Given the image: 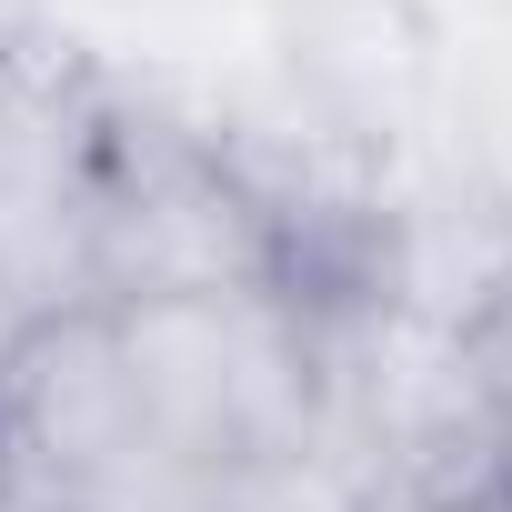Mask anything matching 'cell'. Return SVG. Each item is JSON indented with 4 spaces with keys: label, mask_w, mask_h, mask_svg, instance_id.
<instances>
[{
    "label": "cell",
    "mask_w": 512,
    "mask_h": 512,
    "mask_svg": "<svg viewBox=\"0 0 512 512\" xmlns=\"http://www.w3.org/2000/svg\"><path fill=\"white\" fill-rule=\"evenodd\" d=\"M282 282H292V231L272 191L201 131L111 111L101 211H91V312L282 292Z\"/></svg>",
    "instance_id": "cell-2"
},
{
    "label": "cell",
    "mask_w": 512,
    "mask_h": 512,
    "mask_svg": "<svg viewBox=\"0 0 512 512\" xmlns=\"http://www.w3.org/2000/svg\"><path fill=\"white\" fill-rule=\"evenodd\" d=\"M111 322H121V362H131L151 442L181 452L191 472H241V462L302 452L322 432L332 352H322L312 302L292 282L151 302V312H111Z\"/></svg>",
    "instance_id": "cell-1"
},
{
    "label": "cell",
    "mask_w": 512,
    "mask_h": 512,
    "mask_svg": "<svg viewBox=\"0 0 512 512\" xmlns=\"http://www.w3.org/2000/svg\"><path fill=\"white\" fill-rule=\"evenodd\" d=\"M442 512H512L502 492H462V502H442Z\"/></svg>",
    "instance_id": "cell-9"
},
{
    "label": "cell",
    "mask_w": 512,
    "mask_h": 512,
    "mask_svg": "<svg viewBox=\"0 0 512 512\" xmlns=\"http://www.w3.org/2000/svg\"><path fill=\"white\" fill-rule=\"evenodd\" d=\"M31 322H41V302L11 282V262H0V382H11V362H21V342H31Z\"/></svg>",
    "instance_id": "cell-7"
},
{
    "label": "cell",
    "mask_w": 512,
    "mask_h": 512,
    "mask_svg": "<svg viewBox=\"0 0 512 512\" xmlns=\"http://www.w3.org/2000/svg\"><path fill=\"white\" fill-rule=\"evenodd\" d=\"M492 492H502V502H512V432H502V472H492Z\"/></svg>",
    "instance_id": "cell-10"
},
{
    "label": "cell",
    "mask_w": 512,
    "mask_h": 512,
    "mask_svg": "<svg viewBox=\"0 0 512 512\" xmlns=\"http://www.w3.org/2000/svg\"><path fill=\"white\" fill-rule=\"evenodd\" d=\"M101 141H111V101L91 81L0 61V262L41 312L91 302Z\"/></svg>",
    "instance_id": "cell-3"
},
{
    "label": "cell",
    "mask_w": 512,
    "mask_h": 512,
    "mask_svg": "<svg viewBox=\"0 0 512 512\" xmlns=\"http://www.w3.org/2000/svg\"><path fill=\"white\" fill-rule=\"evenodd\" d=\"M0 452H11V482H41V492H71V502H101L111 482L161 462L111 312L81 302V312H41L31 322L11 382H0Z\"/></svg>",
    "instance_id": "cell-4"
},
{
    "label": "cell",
    "mask_w": 512,
    "mask_h": 512,
    "mask_svg": "<svg viewBox=\"0 0 512 512\" xmlns=\"http://www.w3.org/2000/svg\"><path fill=\"white\" fill-rule=\"evenodd\" d=\"M0 482H11V452H0Z\"/></svg>",
    "instance_id": "cell-11"
},
{
    "label": "cell",
    "mask_w": 512,
    "mask_h": 512,
    "mask_svg": "<svg viewBox=\"0 0 512 512\" xmlns=\"http://www.w3.org/2000/svg\"><path fill=\"white\" fill-rule=\"evenodd\" d=\"M0 512H81L71 492H41V482H0Z\"/></svg>",
    "instance_id": "cell-8"
},
{
    "label": "cell",
    "mask_w": 512,
    "mask_h": 512,
    "mask_svg": "<svg viewBox=\"0 0 512 512\" xmlns=\"http://www.w3.org/2000/svg\"><path fill=\"white\" fill-rule=\"evenodd\" d=\"M452 352H462V382H472V402L492 412V432H512V272H502L472 312H452Z\"/></svg>",
    "instance_id": "cell-6"
},
{
    "label": "cell",
    "mask_w": 512,
    "mask_h": 512,
    "mask_svg": "<svg viewBox=\"0 0 512 512\" xmlns=\"http://www.w3.org/2000/svg\"><path fill=\"white\" fill-rule=\"evenodd\" d=\"M211 512H372V492H362V472H352L342 452L302 442V452H272V462L221 472Z\"/></svg>",
    "instance_id": "cell-5"
}]
</instances>
